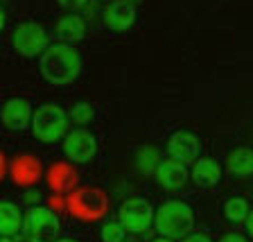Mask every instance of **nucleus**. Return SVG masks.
<instances>
[{"label":"nucleus","instance_id":"obj_30","mask_svg":"<svg viewBox=\"0 0 253 242\" xmlns=\"http://www.w3.org/2000/svg\"><path fill=\"white\" fill-rule=\"evenodd\" d=\"M149 242H174V240H169V238H163V236H158V238H154V240H149Z\"/></svg>","mask_w":253,"mask_h":242},{"label":"nucleus","instance_id":"obj_21","mask_svg":"<svg viewBox=\"0 0 253 242\" xmlns=\"http://www.w3.org/2000/svg\"><path fill=\"white\" fill-rule=\"evenodd\" d=\"M97 118V109L90 102H77L73 109L68 111V120H73L77 127H86Z\"/></svg>","mask_w":253,"mask_h":242},{"label":"nucleus","instance_id":"obj_14","mask_svg":"<svg viewBox=\"0 0 253 242\" xmlns=\"http://www.w3.org/2000/svg\"><path fill=\"white\" fill-rule=\"evenodd\" d=\"M43 179L52 190V195H68L75 186H79V172L70 161H54L43 172Z\"/></svg>","mask_w":253,"mask_h":242},{"label":"nucleus","instance_id":"obj_13","mask_svg":"<svg viewBox=\"0 0 253 242\" xmlns=\"http://www.w3.org/2000/svg\"><path fill=\"white\" fill-rule=\"evenodd\" d=\"M32 111H34V106L27 97H9L0 106V122L9 132H25V129H30Z\"/></svg>","mask_w":253,"mask_h":242},{"label":"nucleus","instance_id":"obj_22","mask_svg":"<svg viewBox=\"0 0 253 242\" xmlns=\"http://www.w3.org/2000/svg\"><path fill=\"white\" fill-rule=\"evenodd\" d=\"M100 238L102 242H122L125 240V229L118 222H106L100 229Z\"/></svg>","mask_w":253,"mask_h":242},{"label":"nucleus","instance_id":"obj_10","mask_svg":"<svg viewBox=\"0 0 253 242\" xmlns=\"http://www.w3.org/2000/svg\"><path fill=\"white\" fill-rule=\"evenodd\" d=\"M168 158L183 165H192L201 156V138L192 129H174L165 143Z\"/></svg>","mask_w":253,"mask_h":242},{"label":"nucleus","instance_id":"obj_1","mask_svg":"<svg viewBox=\"0 0 253 242\" xmlns=\"http://www.w3.org/2000/svg\"><path fill=\"white\" fill-rule=\"evenodd\" d=\"M84 70V59L70 43H50L39 57V73L52 86H68L77 82Z\"/></svg>","mask_w":253,"mask_h":242},{"label":"nucleus","instance_id":"obj_25","mask_svg":"<svg viewBox=\"0 0 253 242\" xmlns=\"http://www.w3.org/2000/svg\"><path fill=\"white\" fill-rule=\"evenodd\" d=\"M57 2L66 11H79L82 7H86V2H88V0H57Z\"/></svg>","mask_w":253,"mask_h":242},{"label":"nucleus","instance_id":"obj_16","mask_svg":"<svg viewBox=\"0 0 253 242\" xmlns=\"http://www.w3.org/2000/svg\"><path fill=\"white\" fill-rule=\"evenodd\" d=\"M86 34H88V23H86V18L82 14H77V11H68L66 16H61L57 23V37L61 43H70V46H75V43L84 41Z\"/></svg>","mask_w":253,"mask_h":242},{"label":"nucleus","instance_id":"obj_24","mask_svg":"<svg viewBox=\"0 0 253 242\" xmlns=\"http://www.w3.org/2000/svg\"><path fill=\"white\" fill-rule=\"evenodd\" d=\"M39 201H41V193H39L37 188H27L25 195H23V204H27V206H39Z\"/></svg>","mask_w":253,"mask_h":242},{"label":"nucleus","instance_id":"obj_4","mask_svg":"<svg viewBox=\"0 0 253 242\" xmlns=\"http://www.w3.org/2000/svg\"><path fill=\"white\" fill-rule=\"evenodd\" d=\"M68 122V111L63 106L54 104V102H45V104H39L32 111L30 129L37 141L50 145V143H59L66 136Z\"/></svg>","mask_w":253,"mask_h":242},{"label":"nucleus","instance_id":"obj_2","mask_svg":"<svg viewBox=\"0 0 253 242\" xmlns=\"http://www.w3.org/2000/svg\"><path fill=\"white\" fill-rule=\"evenodd\" d=\"M111 197L100 186H75L66 195V213L77 222H100L109 215Z\"/></svg>","mask_w":253,"mask_h":242},{"label":"nucleus","instance_id":"obj_3","mask_svg":"<svg viewBox=\"0 0 253 242\" xmlns=\"http://www.w3.org/2000/svg\"><path fill=\"white\" fill-rule=\"evenodd\" d=\"M152 227L158 236L169 238V240H181L188 233H192L195 227V211L192 206L181 199H168L154 211Z\"/></svg>","mask_w":253,"mask_h":242},{"label":"nucleus","instance_id":"obj_5","mask_svg":"<svg viewBox=\"0 0 253 242\" xmlns=\"http://www.w3.org/2000/svg\"><path fill=\"white\" fill-rule=\"evenodd\" d=\"M11 50L23 59H39L47 46H50V37L47 30L37 21H21L11 30Z\"/></svg>","mask_w":253,"mask_h":242},{"label":"nucleus","instance_id":"obj_9","mask_svg":"<svg viewBox=\"0 0 253 242\" xmlns=\"http://www.w3.org/2000/svg\"><path fill=\"white\" fill-rule=\"evenodd\" d=\"M43 168L41 158L37 154H16L14 158L7 165V177L11 179V184L18 186V188H34L39 181L43 179Z\"/></svg>","mask_w":253,"mask_h":242},{"label":"nucleus","instance_id":"obj_12","mask_svg":"<svg viewBox=\"0 0 253 242\" xmlns=\"http://www.w3.org/2000/svg\"><path fill=\"white\" fill-rule=\"evenodd\" d=\"M152 177L158 188L168 190V193H179L190 181L188 165L179 163V161H172V158H161Z\"/></svg>","mask_w":253,"mask_h":242},{"label":"nucleus","instance_id":"obj_11","mask_svg":"<svg viewBox=\"0 0 253 242\" xmlns=\"http://www.w3.org/2000/svg\"><path fill=\"white\" fill-rule=\"evenodd\" d=\"M138 21V9L133 0H111L104 11V25L113 34H126Z\"/></svg>","mask_w":253,"mask_h":242},{"label":"nucleus","instance_id":"obj_8","mask_svg":"<svg viewBox=\"0 0 253 242\" xmlns=\"http://www.w3.org/2000/svg\"><path fill=\"white\" fill-rule=\"evenodd\" d=\"M154 222V206L145 197H129L118 208V224L125 229V233L140 236L152 229Z\"/></svg>","mask_w":253,"mask_h":242},{"label":"nucleus","instance_id":"obj_31","mask_svg":"<svg viewBox=\"0 0 253 242\" xmlns=\"http://www.w3.org/2000/svg\"><path fill=\"white\" fill-rule=\"evenodd\" d=\"M0 242H16L14 236H0Z\"/></svg>","mask_w":253,"mask_h":242},{"label":"nucleus","instance_id":"obj_28","mask_svg":"<svg viewBox=\"0 0 253 242\" xmlns=\"http://www.w3.org/2000/svg\"><path fill=\"white\" fill-rule=\"evenodd\" d=\"M7 165H9V158H7V154L0 149V184H2L7 177Z\"/></svg>","mask_w":253,"mask_h":242},{"label":"nucleus","instance_id":"obj_33","mask_svg":"<svg viewBox=\"0 0 253 242\" xmlns=\"http://www.w3.org/2000/svg\"><path fill=\"white\" fill-rule=\"evenodd\" d=\"M104 2H111V0H104Z\"/></svg>","mask_w":253,"mask_h":242},{"label":"nucleus","instance_id":"obj_19","mask_svg":"<svg viewBox=\"0 0 253 242\" xmlns=\"http://www.w3.org/2000/svg\"><path fill=\"white\" fill-rule=\"evenodd\" d=\"M158 161H161V152L154 145H142L136 149V170L142 177H152Z\"/></svg>","mask_w":253,"mask_h":242},{"label":"nucleus","instance_id":"obj_20","mask_svg":"<svg viewBox=\"0 0 253 242\" xmlns=\"http://www.w3.org/2000/svg\"><path fill=\"white\" fill-rule=\"evenodd\" d=\"M249 215H251V211H249V201L244 199V197H228V199L224 201V217H226L231 224H240V222H244Z\"/></svg>","mask_w":253,"mask_h":242},{"label":"nucleus","instance_id":"obj_23","mask_svg":"<svg viewBox=\"0 0 253 242\" xmlns=\"http://www.w3.org/2000/svg\"><path fill=\"white\" fill-rule=\"evenodd\" d=\"M45 206L50 208L52 213H66V195H50L45 201Z\"/></svg>","mask_w":253,"mask_h":242},{"label":"nucleus","instance_id":"obj_15","mask_svg":"<svg viewBox=\"0 0 253 242\" xmlns=\"http://www.w3.org/2000/svg\"><path fill=\"white\" fill-rule=\"evenodd\" d=\"M188 174H190V179L195 181L199 188H215V186L221 181L224 170H221V165L217 163L215 158L199 156L195 163L188 168Z\"/></svg>","mask_w":253,"mask_h":242},{"label":"nucleus","instance_id":"obj_17","mask_svg":"<svg viewBox=\"0 0 253 242\" xmlns=\"http://www.w3.org/2000/svg\"><path fill=\"white\" fill-rule=\"evenodd\" d=\"M226 170L231 177H235V179H249L253 174L251 149H249L247 145H240V147L231 149L226 156Z\"/></svg>","mask_w":253,"mask_h":242},{"label":"nucleus","instance_id":"obj_26","mask_svg":"<svg viewBox=\"0 0 253 242\" xmlns=\"http://www.w3.org/2000/svg\"><path fill=\"white\" fill-rule=\"evenodd\" d=\"M181 242H212V238L206 233H188L185 238H181Z\"/></svg>","mask_w":253,"mask_h":242},{"label":"nucleus","instance_id":"obj_18","mask_svg":"<svg viewBox=\"0 0 253 242\" xmlns=\"http://www.w3.org/2000/svg\"><path fill=\"white\" fill-rule=\"evenodd\" d=\"M23 211L11 199H0V236H16L21 233Z\"/></svg>","mask_w":253,"mask_h":242},{"label":"nucleus","instance_id":"obj_7","mask_svg":"<svg viewBox=\"0 0 253 242\" xmlns=\"http://www.w3.org/2000/svg\"><path fill=\"white\" fill-rule=\"evenodd\" d=\"M61 149L66 161H70L73 165H88L100 152V143L90 129L75 127V129H68L66 136L61 138Z\"/></svg>","mask_w":253,"mask_h":242},{"label":"nucleus","instance_id":"obj_29","mask_svg":"<svg viewBox=\"0 0 253 242\" xmlns=\"http://www.w3.org/2000/svg\"><path fill=\"white\" fill-rule=\"evenodd\" d=\"M5 25H7V11H5V7L0 5V34H2Z\"/></svg>","mask_w":253,"mask_h":242},{"label":"nucleus","instance_id":"obj_6","mask_svg":"<svg viewBox=\"0 0 253 242\" xmlns=\"http://www.w3.org/2000/svg\"><path fill=\"white\" fill-rule=\"evenodd\" d=\"M59 229H61L59 215L47 206H30L27 213H23L21 233L27 242H52L57 240Z\"/></svg>","mask_w":253,"mask_h":242},{"label":"nucleus","instance_id":"obj_27","mask_svg":"<svg viewBox=\"0 0 253 242\" xmlns=\"http://www.w3.org/2000/svg\"><path fill=\"white\" fill-rule=\"evenodd\" d=\"M219 242H249V238L242 236V233H237V231H231V233H224Z\"/></svg>","mask_w":253,"mask_h":242},{"label":"nucleus","instance_id":"obj_32","mask_svg":"<svg viewBox=\"0 0 253 242\" xmlns=\"http://www.w3.org/2000/svg\"><path fill=\"white\" fill-rule=\"evenodd\" d=\"M52 242H77V240H73V238H57V240H52Z\"/></svg>","mask_w":253,"mask_h":242}]
</instances>
